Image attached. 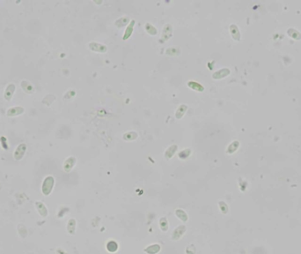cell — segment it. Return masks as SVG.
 <instances>
[{"label":"cell","mask_w":301,"mask_h":254,"mask_svg":"<svg viewBox=\"0 0 301 254\" xmlns=\"http://www.w3.org/2000/svg\"><path fill=\"white\" fill-rule=\"evenodd\" d=\"M175 214H176V216L178 217L181 221H184V222H186V221H188V214H186V212L184 211V210H182V209H176L175 210Z\"/></svg>","instance_id":"obj_18"},{"label":"cell","mask_w":301,"mask_h":254,"mask_svg":"<svg viewBox=\"0 0 301 254\" xmlns=\"http://www.w3.org/2000/svg\"><path fill=\"white\" fill-rule=\"evenodd\" d=\"M172 35H173V27L171 25L167 24L164 27V29H163L162 35H161V38H160V42L161 43L165 42L168 39H170L172 37Z\"/></svg>","instance_id":"obj_2"},{"label":"cell","mask_w":301,"mask_h":254,"mask_svg":"<svg viewBox=\"0 0 301 254\" xmlns=\"http://www.w3.org/2000/svg\"><path fill=\"white\" fill-rule=\"evenodd\" d=\"M14 90H15V86L14 84H10L7 88L5 89V100L7 101H10L12 99V96L13 95Z\"/></svg>","instance_id":"obj_14"},{"label":"cell","mask_w":301,"mask_h":254,"mask_svg":"<svg viewBox=\"0 0 301 254\" xmlns=\"http://www.w3.org/2000/svg\"><path fill=\"white\" fill-rule=\"evenodd\" d=\"M134 26H135V20L134 19H132L130 23H129V25L127 26V28H126L125 32H124V34H123V37H122V39H123L124 41H125V40H128V39L131 36V34H132V33H133V30H134Z\"/></svg>","instance_id":"obj_8"},{"label":"cell","mask_w":301,"mask_h":254,"mask_svg":"<svg viewBox=\"0 0 301 254\" xmlns=\"http://www.w3.org/2000/svg\"><path fill=\"white\" fill-rule=\"evenodd\" d=\"M135 134H136V132H127V133H125V134H124V136H123V139H124V140H127V141L134 140H136V139H137V137H132V135H135Z\"/></svg>","instance_id":"obj_24"},{"label":"cell","mask_w":301,"mask_h":254,"mask_svg":"<svg viewBox=\"0 0 301 254\" xmlns=\"http://www.w3.org/2000/svg\"><path fill=\"white\" fill-rule=\"evenodd\" d=\"M145 29L151 35H156L157 34V29L151 23H147L145 25Z\"/></svg>","instance_id":"obj_21"},{"label":"cell","mask_w":301,"mask_h":254,"mask_svg":"<svg viewBox=\"0 0 301 254\" xmlns=\"http://www.w3.org/2000/svg\"><path fill=\"white\" fill-rule=\"evenodd\" d=\"M24 111V108H21V107H14V108H12L8 109L7 111V115L12 117V116H17V115H19V114H22Z\"/></svg>","instance_id":"obj_15"},{"label":"cell","mask_w":301,"mask_h":254,"mask_svg":"<svg viewBox=\"0 0 301 254\" xmlns=\"http://www.w3.org/2000/svg\"><path fill=\"white\" fill-rule=\"evenodd\" d=\"M177 148H178V146L177 145H172L170 146L168 148H167L166 152H165V157L167 159H171L172 157L174 155L175 152L177 151Z\"/></svg>","instance_id":"obj_13"},{"label":"cell","mask_w":301,"mask_h":254,"mask_svg":"<svg viewBox=\"0 0 301 254\" xmlns=\"http://www.w3.org/2000/svg\"><path fill=\"white\" fill-rule=\"evenodd\" d=\"M89 49L92 51L100 52V53H105L107 51V47L105 45H102L101 43H98V42H90L89 43Z\"/></svg>","instance_id":"obj_5"},{"label":"cell","mask_w":301,"mask_h":254,"mask_svg":"<svg viewBox=\"0 0 301 254\" xmlns=\"http://www.w3.org/2000/svg\"><path fill=\"white\" fill-rule=\"evenodd\" d=\"M130 22V19H128L127 17H122L120 19H118L116 21V26L117 28H122L123 26H125L126 24H128Z\"/></svg>","instance_id":"obj_19"},{"label":"cell","mask_w":301,"mask_h":254,"mask_svg":"<svg viewBox=\"0 0 301 254\" xmlns=\"http://www.w3.org/2000/svg\"><path fill=\"white\" fill-rule=\"evenodd\" d=\"M186 230H187L186 226L180 225L179 227H177L175 230H174V232H173V235H172V238H173L174 240H175V241L181 239V237L183 236V235H184V233L186 232Z\"/></svg>","instance_id":"obj_4"},{"label":"cell","mask_w":301,"mask_h":254,"mask_svg":"<svg viewBox=\"0 0 301 254\" xmlns=\"http://www.w3.org/2000/svg\"><path fill=\"white\" fill-rule=\"evenodd\" d=\"M55 183V179L52 176H48L43 180V183L42 185V192L45 196H49L53 190Z\"/></svg>","instance_id":"obj_1"},{"label":"cell","mask_w":301,"mask_h":254,"mask_svg":"<svg viewBox=\"0 0 301 254\" xmlns=\"http://www.w3.org/2000/svg\"><path fill=\"white\" fill-rule=\"evenodd\" d=\"M26 150H27V145H26V144H20V145H19L18 147L16 148L15 152H14V159L16 161L21 160V159L23 158L25 153H26Z\"/></svg>","instance_id":"obj_3"},{"label":"cell","mask_w":301,"mask_h":254,"mask_svg":"<svg viewBox=\"0 0 301 254\" xmlns=\"http://www.w3.org/2000/svg\"><path fill=\"white\" fill-rule=\"evenodd\" d=\"M229 73V70L227 69H222V70H218V71H216L215 73H213V79L215 80H218V79H222L225 76H226Z\"/></svg>","instance_id":"obj_17"},{"label":"cell","mask_w":301,"mask_h":254,"mask_svg":"<svg viewBox=\"0 0 301 254\" xmlns=\"http://www.w3.org/2000/svg\"><path fill=\"white\" fill-rule=\"evenodd\" d=\"M159 226H160L161 230L164 231V232L168 230V221H167L166 217L160 218V220H159Z\"/></svg>","instance_id":"obj_20"},{"label":"cell","mask_w":301,"mask_h":254,"mask_svg":"<svg viewBox=\"0 0 301 254\" xmlns=\"http://www.w3.org/2000/svg\"><path fill=\"white\" fill-rule=\"evenodd\" d=\"M166 53H167V55H168V56H175L180 53V49H178V48H174V47L168 48V49L167 50V51H166Z\"/></svg>","instance_id":"obj_22"},{"label":"cell","mask_w":301,"mask_h":254,"mask_svg":"<svg viewBox=\"0 0 301 254\" xmlns=\"http://www.w3.org/2000/svg\"><path fill=\"white\" fill-rule=\"evenodd\" d=\"M76 225L77 222L75 219H70L67 223V231L70 235H74L76 232Z\"/></svg>","instance_id":"obj_11"},{"label":"cell","mask_w":301,"mask_h":254,"mask_svg":"<svg viewBox=\"0 0 301 254\" xmlns=\"http://www.w3.org/2000/svg\"><path fill=\"white\" fill-rule=\"evenodd\" d=\"M34 204H35L36 209H37L38 213H39V214H40L41 216L43 217V218L48 216L49 211H48V209H47V207L44 203L42 202V201H35Z\"/></svg>","instance_id":"obj_6"},{"label":"cell","mask_w":301,"mask_h":254,"mask_svg":"<svg viewBox=\"0 0 301 254\" xmlns=\"http://www.w3.org/2000/svg\"><path fill=\"white\" fill-rule=\"evenodd\" d=\"M187 109H188V106H187V105H185V104L180 105L179 108H177V110H176L175 118H177V119H181V118L184 116V114H185L186 111H187Z\"/></svg>","instance_id":"obj_12"},{"label":"cell","mask_w":301,"mask_h":254,"mask_svg":"<svg viewBox=\"0 0 301 254\" xmlns=\"http://www.w3.org/2000/svg\"><path fill=\"white\" fill-rule=\"evenodd\" d=\"M159 251H160V245L158 244L149 245L144 249V251L147 254H157L158 252H159Z\"/></svg>","instance_id":"obj_10"},{"label":"cell","mask_w":301,"mask_h":254,"mask_svg":"<svg viewBox=\"0 0 301 254\" xmlns=\"http://www.w3.org/2000/svg\"><path fill=\"white\" fill-rule=\"evenodd\" d=\"M107 250L109 252H112V253H113V252H116V251H117V250H118V244L116 243V241H114V240L109 241L107 244Z\"/></svg>","instance_id":"obj_16"},{"label":"cell","mask_w":301,"mask_h":254,"mask_svg":"<svg viewBox=\"0 0 301 254\" xmlns=\"http://www.w3.org/2000/svg\"><path fill=\"white\" fill-rule=\"evenodd\" d=\"M75 163H76V158L73 156H70L67 160H65V163H64V169H65V172H70L71 169L74 167Z\"/></svg>","instance_id":"obj_7"},{"label":"cell","mask_w":301,"mask_h":254,"mask_svg":"<svg viewBox=\"0 0 301 254\" xmlns=\"http://www.w3.org/2000/svg\"><path fill=\"white\" fill-rule=\"evenodd\" d=\"M188 87L191 88V89L195 90L196 92H203L204 90V87H203V85L200 84L198 82L196 81H193V80H190L188 82Z\"/></svg>","instance_id":"obj_9"},{"label":"cell","mask_w":301,"mask_h":254,"mask_svg":"<svg viewBox=\"0 0 301 254\" xmlns=\"http://www.w3.org/2000/svg\"><path fill=\"white\" fill-rule=\"evenodd\" d=\"M191 149H189V148H186V149H184V150H182L181 152H180L179 153V157L181 158V159H186V158H188L189 156L190 155V154H191Z\"/></svg>","instance_id":"obj_23"}]
</instances>
